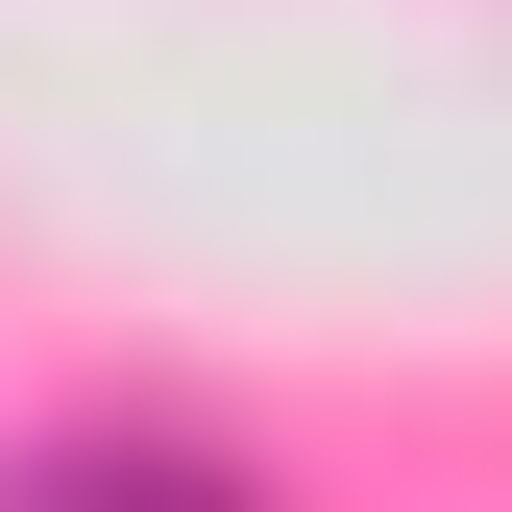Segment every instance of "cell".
<instances>
[{
    "mask_svg": "<svg viewBox=\"0 0 512 512\" xmlns=\"http://www.w3.org/2000/svg\"><path fill=\"white\" fill-rule=\"evenodd\" d=\"M0 512H269V488L220 439H49V464H0Z\"/></svg>",
    "mask_w": 512,
    "mask_h": 512,
    "instance_id": "obj_1",
    "label": "cell"
}]
</instances>
